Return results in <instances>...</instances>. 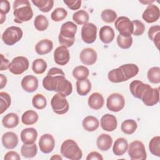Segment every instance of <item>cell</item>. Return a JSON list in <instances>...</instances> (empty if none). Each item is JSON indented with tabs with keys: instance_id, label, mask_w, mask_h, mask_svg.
Instances as JSON below:
<instances>
[{
	"instance_id": "6da1fadb",
	"label": "cell",
	"mask_w": 160,
	"mask_h": 160,
	"mask_svg": "<svg viewBox=\"0 0 160 160\" xmlns=\"http://www.w3.org/2000/svg\"><path fill=\"white\" fill-rule=\"evenodd\" d=\"M129 90L134 98L140 99L147 106H153L159 102V89L152 88L149 84L139 80L132 81L129 84Z\"/></svg>"
},
{
	"instance_id": "7a4b0ae2",
	"label": "cell",
	"mask_w": 160,
	"mask_h": 160,
	"mask_svg": "<svg viewBox=\"0 0 160 160\" xmlns=\"http://www.w3.org/2000/svg\"><path fill=\"white\" fill-rule=\"evenodd\" d=\"M43 88L49 91H55L64 96H69L72 92V86L63 75L47 74L42 80Z\"/></svg>"
},
{
	"instance_id": "3957f363",
	"label": "cell",
	"mask_w": 160,
	"mask_h": 160,
	"mask_svg": "<svg viewBox=\"0 0 160 160\" xmlns=\"http://www.w3.org/2000/svg\"><path fill=\"white\" fill-rule=\"evenodd\" d=\"M14 21L18 24L28 22L33 16V11L28 0H16L13 2Z\"/></svg>"
},
{
	"instance_id": "277c9868",
	"label": "cell",
	"mask_w": 160,
	"mask_h": 160,
	"mask_svg": "<svg viewBox=\"0 0 160 160\" xmlns=\"http://www.w3.org/2000/svg\"><path fill=\"white\" fill-rule=\"evenodd\" d=\"M77 29V25L72 21H67L63 23L58 36L59 44L67 48L71 47L75 42V35Z\"/></svg>"
},
{
	"instance_id": "5b68a950",
	"label": "cell",
	"mask_w": 160,
	"mask_h": 160,
	"mask_svg": "<svg viewBox=\"0 0 160 160\" xmlns=\"http://www.w3.org/2000/svg\"><path fill=\"white\" fill-rule=\"evenodd\" d=\"M61 154L71 160H79L82 157V152L78 144L72 139H66L60 148Z\"/></svg>"
},
{
	"instance_id": "8992f818",
	"label": "cell",
	"mask_w": 160,
	"mask_h": 160,
	"mask_svg": "<svg viewBox=\"0 0 160 160\" xmlns=\"http://www.w3.org/2000/svg\"><path fill=\"white\" fill-rule=\"evenodd\" d=\"M23 36L21 28L18 26H10L5 29L1 36L3 42L8 46H12L19 41Z\"/></svg>"
},
{
	"instance_id": "52a82bcc",
	"label": "cell",
	"mask_w": 160,
	"mask_h": 160,
	"mask_svg": "<svg viewBox=\"0 0 160 160\" xmlns=\"http://www.w3.org/2000/svg\"><path fill=\"white\" fill-rule=\"evenodd\" d=\"M128 152L132 160H145L147 158L145 146L140 141L136 140L128 144Z\"/></svg>"
},
{
	"instance_id": "ba28073f",
	"label": "cell",
	"mask_w": 160,
	"mask_h": 160,
	"mask_svg": "<svg viewBox=\"0 0 160 160\" xmlns=\"http://www.w3.org/2000/svg\"><path fill=\"white\" fill-rule=\"evenodd\" d=\"M51 106L52 111L58 114H64L66 113L69 108V105L66 96L57 93L53 96L51 100Z\"/></svg>"
},
{
	"instance_id": "9c48e42d",
	"label": "cell",
	"mask_w": 160,
	"mask_h": 160,
	"mask_svg": "<svg viewBox=\"0 0 160 160\" xmlns=\"http://www.w3.org/2000/svg\"><path fill=\"white\" fill-rule=\"evenodd\" d=\"M29 66L28 59L24 56H19L12 59L10 62L9 71L13 74L19 75L28 70Z\"/></svg>"
},
{
	"instance_id": "30bf717a",
	"label": "cell",
	"mask_w": 160,
	"mask_h": 160,
	"mask_svg": "<svg viewBox=\"0 0 160 160\" xmlns=\"http://www.w3.org/2000/svg\"><path fill=\"white\" fill-rule=\"evenodd\" d=\"M114 26L119 32V34L124 37L131 36L133 32V24L128 18L125 16L119 17L115 21Z\"/></svg>"
},
{
	"instance_id": "8fae6325",
	"label": "cell",
	"mask_w": 160,
	"mask_h": 160,
	"mask_svg": "<svg viewBox=\"0 0 160 160\" xmlns=\"http://www.w3.org/2000/svg\"><path fill=\"white\" fill-rule=\"evenodd\" d=\"M125 105V100L123 96L119 93L115 92L110 94L106 100V107L112 112H119L121 111Z\"/></svg>"
},
{
	"instance_id": "7c38bea8",
	"label": "cell",
	"mask_w": 160,
	"mask_h": 160,
	"mask_svg": "<svg viewBox=\"0 0 160 160\" xmlns=\"http://www.w3.org/2000/svg\"><path fill=\"white\" fill-rule=\"evenodd\" d=\"M97 27L92 22L84 24L81 28V38L86 44L93 43L97 38Z\"/></svg>"
},
{
	"instance_id": "4fadbf2b",
	"label": "cell",
	"mask_w": 160,
	"mask_h": 160,
	"mask_svg": "<svg viewBox=\"0 0 160 160\" xmlns=\"http://www.w3.org/2000/svg\"><path fill=\"white\" fill-rule=\"evenodd\" d=\"M38 144L41 151L44 154H48L53 151L55 146V140L51 134H44L40 137Z\"/></svg>"
},
{
	"instance_id": "5bb4252c",
	"label": "cell",
	"mask_w": 160,
	"mask_h": 160,
	"mask_svg": "<svg viewBox=\"0 0 160 160\" xmlns=\"http://www.w3.org/2000/svg\"><path fill=\"white\" fill-rule=\"evenodd\" d=\"M70 59V54L68 49L63 46H59L54 51V62L60 66L68 64Z\"/></svg>"
},
{
	"instance_id": "9a60e30c",
	"label": "cell",
	"mask_w": 160,
	"mask_h": 160,
	"mask_svg": "<svg viewBox=\"0 0 160 160\" xmlns=\"http://www.w3.org/2000/svg\"><path fill=\"white\" fill-rule=\"evenodd\" d=\"M159 17V8L152 4L148 5L142 14V19L148 23H152L157 21Z\"/></svg>"
},
{
	"instance_id": "2e32d148",
	"label": "cell",
	"mask_w": 160,
	"mask_h": 160,
	"mask_svg": "<svg viewBox=\"0 0 160 160\" xmlns=\"http://www.w3.org/2000/svg\"><path fill=\"white\" fill-rule=\"evenodd\" d=\"M98 54L96 51L91 48H86L83 49L79 54L81 61L85 65H93L97 61Z\"/></svg>"
},
{
	"instance_id": "e0dca14e",
	"label": "cell",
	"mask_w": 160,
	"mask_h": 160,
	"mask_svg": "<svg viewBox=\"0 0 160 160\" xmlns=\"http://www.w3.org/2000/svg\"><path fill=\"white\" fill-rule=\"evenodd\" d=\"M101 128L108 132L114 131L118 126V121L115 116L111 114L103 115L100 120Z\"/></svg>"
},
{
	"instance_id": "ac0fdd59",
	"label": "cell",
	"mask_w": 160,
	"mask_h": 160,
	"mask_svg": "<svg viewBox=\"0 0 160 160\" xmlns=\"http://www.w3.org/2000/svg\"><path fill=\"white\" fill-rule=\"evenodd\" d=\"M38 79L32 75H27L24 76L21 82L22 88L28 92H32L37 90L38 88Z\"/></svg>"
},
{
	"instance_id": "d6986e66",
	"label": "cell",
	"mask_w": 160,
	"mask_h": 160,
	"mask_svg": "<svg viewBox=\"0 0 160 160\" xmlns=\"http://www.w3.org/2000/svg\"><path fill=\"white\" fill-rule=\"evenodd\" d=\"M2 144L8 149H13L18 144V137L13 132H6L2 136Z\"/></svg>"
},
{
	"instance_id": "ffe728a7",
	"label": "cell",
	"mask_w": 160,
	"mask_h": 160,
	"mask_svg": "<svg viewBox=\"0 0 160 160\" xmlns=\"http://www.w3.org/2000/svg\"><path fill=\"white\" fill-rule=\"evenodd\" d=\"M21 141L26 144H34L38 138V132L33 128H25L22 130L20 134Z\"/></svg>"
},
{
	"instance_id": "44dd1931",
	"label": "cell",
	"mask_w": 160,
	"mask_h": 160,
	"mask_svg": "<svg viewBox=\"0 0 160 160\" xmlns=\"http://www.w3.org/2000/svg\"><path fill=\"white\" fill-rule=\"evenodd\" d=\"M53 49L52 42L48 39H43L38 41L35 46V51L39 55L49 53Z\"/></svg>"
},
{
	"instance_id": "7402d4cb",
	"label": "cell",
	"mask_w": 160,
	"mask_h": 160,
	"mask_svg": "<svg viewBox=\"0 0 160 160\" xmlns=\"http://www.w3.org/2000/svg\"><path fill=\"white\" fill-rule=\"evenodd\" d=\"M112 144V138L108 134H100L96 140V145L98 148L102 151H106L109 150Z\"/></svg>"
},
{
	"instance_id": "603a6c76",
	"label": "cell",
	"mask_w": 160,
	"mask_h": 160,
	"mask_svg": "<svg viewBox=\"0 0 160 160\" xmlns=\"http://www.w3.org/2000/svg\"><path fill=\"white\" fill-rule=\"evenodd\" d=\"M88 103L91 109L94 110H98L104 105V98L102 95L99 92H93L89 96Z\"/></svg>"
},
{
	"instance_id": "cb8c5ba5",
	"label": "cell",
	"mask_w": 160,
	"mask_h": 160,
	"mask_svg": "<svg viewBox=\"0 0 160 160\" xmlns=\"http://www.w3.org/2000/svg\"><path fill=\"white\" fill-rule=\"evenodd\" d=\"M128 141L124 138H119L114 142L112 146V152L114 155L121 156L125 154L128 150Z\"/></svg>"
},
{
	"instance_id": "d4e9b609",
	"label": "cell",
	"mask_w": 160,
	"mask_h": 160,
	"mask_svg": "<svg viewBox=\"0 0 160 160\" xmlns=\"http://www.w3.org/2000/svg\"><path fill=\"white\" fill-rule=\"evenodd\" d=\"M119 68L121 69L126 81L134 77L139 72V68L135 64H125Z\"/></svg>"
},
{
	"instance_id": "484cf974",
	"label": "cell",
	"mask_w": 160,
	"mask_h": 160,
	"mask_svg": "<svg viewBox=\"0 0 160 160\" xmlns=\"http://www.w3.org/2000/svg\"><path fill=\"white\" fill-rule=\"evenodd\" d=\"M100 40L104 44L111 42L114 38V29L109 26H104L99 30Z\"/></svg>"
},
{
	"instance_id": "4316f807",
	"label": "cell",
	"mask_w": 160,
	"mask_h": 160,
	"mask_svg": "<svg viewBox=\"0 0 160 160\" xmlns=\"http://www.w3.org/2000/svg\"><path fill=\"white\" fill-rule=\"evenodd\" d=\"M82 125L84 129L86 131L92 132L98 129L99 126V122L96 117L88 116L83 119Z\"/></svg>"
},
{
	"instance_id": "83f0119b",
	"label": "cell",
	"mask_w": 160,
	"mask_h": 160,
	"mask_svg": "<svg viewBox=\"0 0 160 160\" xmlns=\"http://www.w3.org/2000/svg\"><path fill=\"white\" fill-rule=\"evenodd\" d=\"M19 117L14 112H9L2 119V124L4 127L8 129L16 128L19 124Z\"/></svg>"
},
{
	"instance_id": "f1b7e54d",
	"label": "cell",
	"mask_w": 160,
	"mask_h": 160,
	"mask_svg": "<svg viewBox=\"0 0 160 160\" xmlns=\"http://www.w3.org/2000/svg\"><path fill=\"white\" fill-rule=\"evenodd\" d=\"M91 89V82L87 78L83 80H78L76 81V91L79 95L86 96Z\"/></svg>"
},
{
	"instance_id": "f546056e",
	"label": "cell",
	"mask_w": 160,
	"mask_h": 160,
	"mask_svg": "<svg viewBox=\"0 0 160 160\" xmlns=\"http://www.w3.org/2000/svg\"><path fill=\"white\" fill-rule=\"evenodd\" d=\"M38 152L37 145L34 144H24L21 148V154L25 158H32L35 157Z\"/></svg>"
},
{
	"instance_id": "4dcf8cb0",
	"label": "cell",
	"mask_w": 160,
	"mask_h": 160,
	"mask_svg": "<svg viewBox=\"0 0 160 160\" xmlns=\"http://www.w3.org/2000/svg\"><path fill=\"white\" fill-rule=\"evenodd\" d=\"M38 113L33 110H28L25 111L21 117V121L25 125H32L38 120Z\"/></svg>"
},
{
	"instance_id": "1f68e13d",
	"label": "cell",
	"mask_w": 160,
	"mask_h": 160,
	"mask_svg": "<svg viewBox=\"0 0 160 160\" xmlns=\"http://www.w3.org/2000/svg\"><path fill=\"white\" fill-rule=\"evenodd\" d=\"M138 128L137 122L135 120L129 119L124 121L121 125V131L126 134H133Z\"/></svg>"
},
{
	"instance_id": "d6a6232c",
	"label": "cell",
	"mask_w": 160,
	"mask_h": 160,
	"mask_svg": "<svg viewBox=\"0 0 160 160\" xmlns=\"http://www.w3.org/2000/svg\"><path fill=\"white\" fill-rule=\"evenodd\" d=\"M148 38L152 41L156 48L159 49L160 41V26L159 25H154L149 28L148 32Z\"/></svg>"
},
{
	"instance_id": "836d02e7",
	"label": "cell",
	"mask_w": 160,
	"mask_h": 160,
	"mask_svg": "<svg viewBox=\"0 0 160 160\" xmlns=\"http://www.w3.org/2000/svg\"><path fill=\"white\" fill-rule=\"evenodd\" d=\"M31 2L43 12H48L54 6L53 0H32Z\"/></svg>"
},
{
	"instance_id": "e575fe53",
	"label": "cell",
	"mask_w": 160,
	"mask_h": 160,
	"mask_svg": "<svg viewBox=\"0 0 160 160\" xmlns=\"http://www.w3.org/2000/svg\"><path fill=\"white\" fill-rule=\"evenodd\" d=\"M89 19L88 13L83 9L75 12L72 15V19L78 25H84L88 23Z\"/></svg>"
},
{
	"instance_id": "d590c367",
	"label": "cell",
	"mask_w": 160,
	"mask_h": 160,
	"mask_svg": "<svg viewBox=\"0 0 160 160\" xmlns=\"http://www.w3.org/2000/svg\"><path fill=\"white\" fill-rule=\"evenodd\" d=\"M89 75V71L84 66H78L72 70V76L77 80H83L88 78Z\"/></svg>"
},
{
	"instance_id": "8d00e7d4",
	"label": "cell",
	"mask_w": 160,
	"mask_h": 160,
	"mask_svg": "<svg viewBox=\"0 0 160 160\" xmlns=\"http://www.w3.org/2000/svg\"><path fill=\"white\" fill-rule=\"evenodd\" d=\"M108 79L112 82L118 83L126 81L124 75L119 68L111 70L108 72Z\"/></svg>"
},
{
	"instance_id": "74e56055",
	"label": "cell",
	"mask_w": 160,
	"mask_h": 160,
	"mask_svg": "<svg viewBox=\"0 0 160 160\" xmlns=\"http://www.w3.org/2000/svg\"><path fill=\"white\" fill-rule=\"evenodd\" d=\"M34 26L38 31H44L48 28L49 21L45 16L38 15L34 20Z\"/></svg>"
},
{
	"instance_id": "f35d334b",
	"label": "cell",
	"mask_w": 160,
	"mask_h": 160,
	"mask_svg": "<svg viewBox=\"0 0 160 160\" xmlns=\"http://www.w3.org/2000/svg\"><path fill=\"white\" fill-rule=\"evenodd\" d=\"M48 67L47 62L41 58L35 59L32 64V71L37 74H41L45 72Z\"/></svg>"
},
{
	"instance_id": "ab89813d",
	"label": "cell",
	"mask_w": 160,
	"mask_h": 160,
	"mask_svg": "<svg viewBox=\"0 0 160 160\" xmlns=\"http://www.w3.org/2000/svg\"><path fill=\"white\" fill-rule=\"evenodd\" d=\"M149 149L151 153L157 157H160V137H153L149 142Z\"/></svg>"
},
{
	"instance_id": "60d3db41",
	"label": "cell",
	"mask_w": 160,
	"mask_h": 160,
	"mask_svg": "<svg viewBox=\"0 0 160 160\" xmlns=\"http://www.w3.org/2000/svg\"><path fill=\"white\" fill-rule=\"evenodd\" d=\"M11 99L10 95L6 92H0V114H2L11 106Z\"/></svg>"
},
{
	"instance_id": "b9f144b4",
	"label": "cell",
	"mask_w": 160,
	"mask_h": 160,
	"mask_svg": "<svg viewBox=\"0 0 160 160\" xmlns=\"http://www.w3.org/2000/svg\"><path fill=\"white\" fill-rule=\"evenodd\" d=\"M147 77L151 83L159 84L160 82V68L158 66L151 68L147 72Z\"/></svg>"
},
{
	"instance_id": "7bdbcfd3",
	"label": "cell",
	"mask_w": 160,
	"mask_h": 160,
	"mask_svg": "<svg viewBox=\"0 0 160 160\" xmlns=\"http://www.w3.org/2000/svg\"><path fill=\"white\" fill-rule=\"evenodd\" d=\"M32 104L37 109H42L47 105L46 98L41 94H36L32 99Z\"/></svg>"
},
{
	"instance_id": "ee69618b",
	"label": "cell",
	"mask_w": 160,
	"mask_h": 160,
	"mask_svg": "<svg viewBox=\"0 0 160 160\" xmlns=\"http://www.w3.org/2000/svg\"><path fill=\"white\" fill-rule=\"evenodd\" d=\"M101 17L104 22L107 23H112L116 20L117 14L114 11L107 9L102 11L101 14Z\"/></svg>"
},
{
	"instance_id": "f6af8a7d",
	"label": "cell",
	"mask_w": 160,
	"mask_h": 160,
	"mask_svg": "<svg viewBox=\"0 0 160 160\" xmlns=\"http://www.w3.org/2000/svg\"><path fill=\"white\" fill-rule=\"evenodd\" d=\"M67 15H68V12L64 8H57L52 12L51 14V18L54 21L59 22L65 19Z\"/></svg>"
},
{
	"instance_id": "bcb514c9",
	"label": "cell",
	"mask_w": 160,
	"mask_h": 160,
	"mask_svg": "<svg viewBox=\"0 0 160 160\" xmlns=\"http://www.w3.org/2000/svg\"><path fill=\"white\" fill-rule=\"evenodd\" d=\"M118 46L124 49H127L131 48L132 44V36L124 37L120 34L118 35L116 39Z\"/></svg>"
},
{
	"instance_id": "7dc6e473",
	"label": "cell",
	"mask_w": 160,
	"mask_h": 160,
	"mask_svg": "<svg viewBox=\"0 0 160 160\" xmlns=\"http://www.w3.org/2000/svg\"><path fill=\"white\" fill-rule=\"evenodd\" d=\"M133 24V32L132 34L136 36L142 35L145 31L144 24L139 20L136 19L132 21Z\"/></svg>"
},
{
	"instance_id": "c3c4849f",
	"label": "cell",
	"mask_w": 160,
	"mask_h": 160,
	"mask_svg": "<svg viewBox=\"0 0 160 160\" xmlns=\"http://www.w3.org/2000/svg\"><path fill=\"white\" fill-rule=\"evenodd\" d=\"M64 3L71 10L75 11L79 9L81 6V1H70V0H64Z\"/></svg>"
},
{
	"instance_id": "681fc988",
	"label": "cell",
	"mask_w": 160,
	"mask_h": 160,
	"mask_svg": "<svg viewBox=\"0 0 160 160\" xmlns=\"http://www.w3.org/2000/svg\"><path fill=\"white\" fill-rule=\"evenodd\" d=\"M10 11V3L8 0H2L0 2V14L6 15Z\"/></svg>"
},
{
	"instance_id": "f907efd6",
	"label": "cell",
	"mask_w": 160,
	"mask_h": 160,
	"mask_svg": "<svg viewBox=\"0 0 160 160\" xmlns=\"http://www.w3.org/2000/svg\"><path fill=\"white\" fill-rule=\"evenodd\" d=\"M4 160H20L21 157L16 151H10L4 155Z\"/></svg>"
},
{
	"instance_id": "816d5d0a",
	"label": "cell",
	"mask_w": 160,
	"mask_h": 160,
	"mask_svg": "<svg viewBox=\"0 0 160 160\" xmlns=\"http://www.w3.org/2000/svg\"><path fill=\"white\" fill-rule=\"evenodd\" d=\"M86 159V160H102L103 157L98 152L92 151L88 154Z\"/></svg>"
},
{
	"instance_id": "f5cc1de1",
	"label": "cell",
	"mask_w": 160,
	"mask_h": 160,
	"mask_svg": "<svg viewBox=\"0 0 160 160\" xmlns=\"http://www.w3.org/2000/svg\"><path fill=\"white\" fill-rule=\"evenodd\" d=\"M1 68H0V71H4L6 70L7 69H9L10 62L9 60L6 58L2 54H1Z\"/></svg>"
},
{
	"instance_id": "db71d44e",
	"label": "cell",
	"mask_w": 160,
	"mask_h": 160,
	"mask_svg": "<svg viewBox=\"0 0 160 160\" xmlns=\"http://www.w3.org/2000/svg\"><path fill=\"white\" fill-rule=\"evenodd\" d=\"M48 75H63L65 76L64 72H63V71L61 69H59L58 68H51L48 74Z\"/></svg>"
},
{
	"instance_id": "11a10c76",
	"label": "cell",
	"mask_w": 160,
	"mask_h": 160,
	"mask_svg": "<svg viewBox=\"0 0 160 160\" xmlns=\"http://www.w3.org/2000/svg\"><path fill=\"white\" fill-rule=\"evenodd\" d=\"M7 84V78L2 74H0V87L1 89L4 88Z\"/></svg>"
},
{
	"instance_id": "9f6ffc18",
	"label": "cell",
	"mask_w": 160,
	"mask_h": 160,
	"mask_svg": "<svg viewBox=\"0 0 160 160\" xmlns=\"http://www.w3.org/2000/svg\"><path fill=\"white\" fill-rule=\"evenodd\" d=\"M50 159H55V160H62V157L58 155V154L53 155L51 157Z\"/></svg>"
},
{
	"instance_id": "6f0895ef",
	"label": "cell",
	"mask_w": 160,
	"mask_h": 160,
	"mask_svg": "<svg viewBox=\"0 0 160 160\" xmlns=\"http://www.w3.org/2000/svg\"><path fill=\"white\" fill-rule=\"evenodd\" d=\"M0 15H1V21H0V23H1V24H2L5 21L6 15H2V14H0Z\"/></svg>"
}]
</instances>
